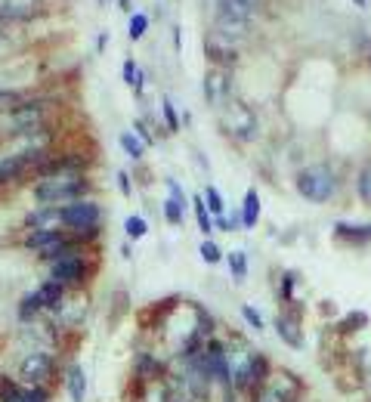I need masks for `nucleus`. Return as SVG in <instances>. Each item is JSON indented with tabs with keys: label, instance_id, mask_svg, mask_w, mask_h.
I'll return each mask as SVG.
<instances>
[{
	"label": "nucleus",
	"instance_id": "nucleus-28",
	"mask_svg": "<svg viewBox=\"0 0 371 402\" xmlns=\"http://www.w3.org/2000/svg\"><path fill=\"white\" fill-rule=\"evenodd\" d=\"M242 316H244V322H248V325L254 328V331H263V316L257 313V309L251 307V303H244V307H242Z\"/></svg>",
	"mask_w": 371,
	"mask_h": 402
},
{
	"label": "nucleus",
	"instance_id": "nucleus-6",
	"mask_svg": "<svg viewBox=\"0 0 371 402\" xmlns=\"http://www.w3.org/2000/svg\"><path fill=\"white\" fill-rule=\"evenodd\" d=\"M53 372H56V362H53V356H46V353H35L22 362V378L28 381L31 387H37V390H44V387L50 384Z\"/></svg>",
	"mask_w": 371,
	"mask_h": 402
},
{
	"label": "nucleus",
	"instance_id": "nucleus-1",
	"mask_svg": "<svg viewBox=\"0 0 371 402\" xmlns=\"http://www.w3.org/2000/svg\"><path fill=\"white\" fill-rule=\"evenodd\" d=\"M99 220H102V210H99L96 201H71L59 208V226L71 229V239L78 241H87L99 232Z\"/></svg>",
	"mask_w": 371,
	"mask_h": 402
},
{
	"label": "nucleus",
	"instance_id": "nucleus-24",
	"mask_svg": "<svg viewBox=\"0 0 371 402\" xmlns=\"http://www.w3.org/2000/svg\"><path fill=\"white\" fill-rule=\"evenodd\" d=\"M356 189H359V199L371 208V164H365L359 174V180H356Z\"/></svg>",
	"mask_w": 371,
	"mask_h": 402
},
{
	"label": "nucleus",
	"instance_id": "nucleus-8",
	"mask_svg": "<svg viewBox=\"0 0 371 402\" xmlns=\"http://www.w3.org/2000/svg\"><path fill=\"white\" fill-rule=\"evenodd\" d=\"M275 331H278V338H282L288 347H294V350H300V347H303L300 316H297V313H282V316H278V319H275Z\"/></svg>",
	"mask_w": 371,
	"mask_h": 402
},
{
	"label": "nucleus",
	"instance_id": "nucleus-32",
	"mask_svg": "<svg viewBox=\"0 0 371 402\" xmlns=\"http://www.w3.org/2000/svg\"><path fill=\"white\" fill-rule=\"evenodd\" d=\"M134 130L139 134V143H143V146H152V143H155V136L149 134V127H145L143 121H136V124H134Z\"/></svg>",
	"mask_w": 371,
	"mask_h": 402
},
{
	"label": "nucleus",
	"instance_id": "nucleus-2",
	"mask_svg": "<svg viewBox=\"0 0 371 402\" xmlns=\"http://www.w3.org/2000/svg\"><path fill=\"white\" fill-rule=\"evenodd\" d=\"M334 189H337V180L325 164H313V167H307V170L297 174V192L313 204L328 201L331 195H334Z\"/></svg>",
	"mask_w": 371,
	"mask_h": 402
},
{
	"label": "nucleus",
	"instance_id": "nucleus-19",
	"mask_svg": "<svg viewBox=\"0 0 371 402\" xmlns=\"http://www.w3.org/2000/svg\"><path fill=\"white\" fill-rule=\"evenodd\" d=\"M201 201H204V208H208L210 217H223V210H226V208H223V195H220V189H217V186L204 189Z\"/></svg>",
	"mask_w": 371,
	"mask_h": 402
},
{
	"label": "nucleus",
	"instance_id": "nucleus-35",
	"mask_svg": "<svg viewBox=\"0 0 371 402\" xmlns=\"http://www.w3.org/2000/svg\"><path fill=\"white\" fill-rule=\"evenodd\" d=\"M6 105H19V96L12 93V90H0V111H3Z\"/></svg>",
	"mask_w": 371,
	"mask_h": 402
},
{
	"label": "nucleus",
	"instance_id": "nucleus-30",
	"mask_svg": "<svg viewBox=\"0 0 371 402\" xmlns=\"http://www.w3.org/2000/svg\"><path fill=\"white\" fill-rule=\"evenodd\" d=\"M208 56H214L220 65H232V62H235V53L220 50V47H217V44H210V41H208Z\"/></svg>",
	"mask_w": 371,
	"mask_h": 402
},
{
	"label": "nucleus",
	"instance_id": "nucleus-22",
	"mask_svg": "<svg viewBox=\"0 0 371 402\" xmlns=\"http://www.w3.org/2000/svg\"><path fill=\"white\" fill-rule=\"evenodd\" d=\"M124 232H127V239L136 241V239H143V235L149 232V223H145L143 217L134 214V217H127V220H124Z\"/></svg>",
	"mask_w": 371,
	"mask_h": 402
},
{
	"label": "nucleus",
	"instance_id": "nucleus-5",
	"mask_svg": "<svg viewBox=\"0 0 371 402\" xmlns=\"http://www.w3.org/2000/svg\"><path fill=\"white\" fill-rule=\"evenodd\" d=\"M44 161H46V152L37 149V146L19 152V155H12V158H6V161L0 164V186H3V183L19 180L28 167H37V164H44Z\"/></svg>",
	"mask_w": 371,
	"mask_h": 402
},
{
	"label": "nucleus",
	"instance_id": "nucleus-23",
	"mask_svg": "<svg viewBox=\"0 0 371 402\" xmlns=\"http://www.w3.org/2000/svg\"><path fill=\"white\" fill-rule=\"evenodd\" d=\"M121 149L127 152L134 161H139V158H143V152H145V146L139 143V136H134V134H121Z\"/></svg>",
	"mask_w": 371,
	"mask_h": 402
},
{
	"label": "nucleus",
	"instance_id": "nucleus-20",
	"mask_svg": "<svg viewBox=\"0 0 371 402\" xmlns=\"http://www.w3.org/2000/svg\"><path fill=\"white\" fill-rule=\"evenodd\" d=\"M192 208H195V220H198V229H201L204 235H210V232H214V220H210V214H208V208H204L201 195H195V199H192Z\"/></svg>",
	"mask_w": 371,
	"mask_h": 402
},
{
	"label": "nucleus",
	"instance_id": "nucleus-12",
	"mask_svg": "<svg viewBox=\"0 0 371 402\" xmlns=\"http://www.w3.org/2000/svg\"><path fill=\"white\" fill-rule=\"evenodd\" d=\"M257 220H260V195L254 189L244 192V204H242V226L244 229H254Z\"/></svg>",
	"mask_w": 371,
	"mask_h": 402
},
{
	"label": "nucleus",
	"instance_id": "nucleus-21",
	"mask_svg": "<svg viewBox=\"0 0 371 402\" xmlns=\"http://www.w3.org/2000/svg\"><path fill=\"white\" fill-rule=\"evenodd\" d=\"M365 325H368V313L356 309V313H350L347 319L337 325V331H341V334H353V331H359V328H365Z\"/></svg>",
	"mask_w": 371,
	"mask_h": 402
},
{
	"label": "nucleus",
	"instance_id": "nucleus-34",
	"mask_svg": "<svg viewBox=\"0 0 371 402\" xmlns=\"http://www.w3.org/2000/svg\"><path fill=\"white\" fill-rule=\"evenodd\" d=\"M168 189H170V199H174L177 204H183V208H186V192L180 189V183H177V180H168Z\"/></svg>",
	"mask_w": 371,
	"mask_h": 402
},
{
	"label": "nucleus",
	"instance_id": "nucleus-29",
	"mask_svg": "<svg viewBox=\"0 0 371 402\" xmlns=\"http://www.w3.org/2000/svg\"><path fill=\"white\" fill-rule=\"evenodd\" d=\"M161 111H164V121H168V127L170 130H180V118H177V109H174V102L164 96L161 100Z\"/></svg>",
	"mask_w": 371,
	"mask_h": 402
},
{
	"label": "nucleus",
	"instance_id": "nucleus-36",
	"mask_svg": "<svg viewBox=\"0 0 371 402\" xmlns=\"http://www.w3.org/2000/svg\"><path fill=\"white\" fill-rule=\"evenodd\" d=\"M118 186H121L124 195H130V176L124 174V170H118Z\"/></svg>",
	"mask_w": 371,
	"mask_h": 402
},
{
	"label": "nucleus",
	"instance_id": "nucleus-17",
	"mask_svg": "<svg viewBox=\"0 0 371 402\" xmlns=\"http://www.w3.org/2000/svg\"><path fill=\"white\" fill-rule=\"evenodd\" d=\"M164 372V362H158L155 356H136V374L139 378H158Z\"/></svg>",
	"mask_w": 371,
	"mask_h": 402
},
{
	"label": "nucleus",
	"instance_id": "nucleus-10",
	"mask_svg": "<svg viewBox=\"0 0 371 402\" xmlns=\"http://www.w3.org/2000/svg\"><path fill=\"white\" fill-rule=\"evenodd\" d=\"M226 93H229V77L223 71H208V77H204V96H208V102L217 105Z\"/></svg>",
	"mask_w": 371,
	"mask_h": 402
},
{
	"label": "nucleus",
	"instance_id": "nucleus-27",
	"mask_svg": "<svg viewBox=\"0 0 371 402\" xmlns=\"http://www.w3.org/2000/svg\"><path fill=\"white\" fill-rule=\"evenodd\" d=\"M183 214H186V208H183V204H177L174 199H168V201H164V217H168V223L180 226V223H183Z\"/></svg>",
	"mask_w": 371,
	"mask_h": 402
},
{
	"label": "nucleus",
	"instance_id": "nucleus-16",
	"mask_svg": "<svg viewBox=\"0 0 371 402\" xmlns=\"http://www.w3.org/2000/svg\"><path fill=\"white\" fill-rule=\"evenodd\" d=\"M41 313H44V303L37 298V291H31L28 298H22V303H19V319L22 322L35 319V316H41Z\"/></svg>",
	"mask_w": 371,
	"mask_h": 402
},
{
	"label": "nucleus",
	"instance_id": "nucleus-25",
	"mask_svg": "<svg viewBox=\"0 0 371 402\" xmlns=\"http://www.w3.org/2000/svg\"><path fill=\"white\" fill-rule=\"evenodd\" d=\"M145 31H149V16H143V12L130 16V41H139V37H145Z\"/></svg>",
	"mask_w": 371,
	"mask_h": 402
},
{
	"label": "nucleus",
	"instance_id": "nucleus-9",
	"mask_svg": "<svg viewBox=\"0 0 371 402\" xmlns=\"http://www.w3.org/2000/svg\"><path fill=\"white\" fill-rule=\"evenodd\" d=\"M41 0H0V22H19V19H31L37 12Z\"/></svg>",
	"mask_w": 371,
	"mask_h": 402
},
{
	"label": "nucleus",
	"instance_id": "nucleus-15",
	"mask_svg": "<svg viewBox=\"0 0 371 402\" xmlns=\"http://www.w3.org/2000/svg\"><path fill=\"white\" fill-rule=\"evenodd\" d=\"M84 393H87V378H84V368L81 365H71L69 368V396H71V402H84Z\"/></svg>",
	"mask_w": 371,
	"mask_h": 402
},
{
	"label": "nucleus",
	"instance_id": "nucleus-26",
	"mask_svg": "<svg viewBox=\"0 0 371 402\" xmlns=\"http://www.w3.org/2000/svg\"><path fill=\"white\" fill-rule=\"evenodd\" d=\"M198 251H201V260L210 263V266H217V263L223 260V251L214 245V241H201V248H198Z\"/></svg>",
	"mask_w": 371,
	"mask_h": 402
},
{
	"label": "nucleus",
	"instance_id": "nucleus-4",
	"mask_svg": "<svg viewBox=\"0 0 371 402\" xmlns=\"http://www.w3.org/2000/svg\"><path fill=\"white\" fill-rule=\"evenodd\" d=\"M220 121H223V130H226L229 136H235V140H242V143H251L257 136V115L238 100L223 109Z\"/></svg>",
	"mask_w": 371,
	"mask_h": 402
},
{
	"label": "nucleus",
	"instance_id": "nucleus-37",
	"mask_svg": "<svg viewBox=\"0 0 371 402\" xmlns=\"http://www.w3.org/2000/svg\"><path fill=\"white\" fill-rule=\"evenodd\" d=\"M238 3H242V6H248V10H251V12H254V6H257V0H238Z\"/></svg>",
	"mask_w": 371,
	"mask_h": 402
},
{
	"label": "nucleus",
	"instance_id": "nucleus-39",
	"mask_svg": "<svg viewBox=\"0 0 371 402\" xmlns=\"http://www.w3.org/2000/svg\"><path fill=\"white\" fill-rule=\"evenodd\" d=\"M6 37V22H0V41Z\"/></svg>",
	"mask_w": 371,
	"mask_h": 402
},
{
	"label": "nucleus",
	"instance_id": "nucleus-18",
	"mask_svg": "<svg viewBox=\"0 0 371 402\" xmlns=\"http://www.w3.org/2000/svg\"><path fill=\"white\" fill-rule=\"evenodd\" d=\"M226 260H229L232 279H235V282H244V279H248V254H244V251H232Z\"/></svg>",
	"mask_w": 371,
	"mask_h": 402
},
{
	"label": "nucleus",
	"instance_id": "nucleus-38",
	"mask_svg": "<svg viewBox=\"0 0 371 402\" xmlns=\"http://www.w3.org/2000/svg\"><path fill=\"white\" fill-rule=\"evenodd\" d=\"M353 3L359 6V10H365V6H368V0H353Z\"/></svg>",
	"mask_w": 371,
	"mask_h": 402
},
{
	"label": "nucleus",
	"instance_id": "nucleus-11",
	"mask_svg": "<svg viewBox=\"0 0 371 402\" xmlns=\"http://www.w3.org/2000/svg\"><path fill=\"white\" fill-rule=\"evenodd\" d=\"M334 232L343 241H359V245H365V241H371V223H359V226H353V223H337Z\"/></svg>",
	"mask_w": 371,
	"mask_h": 402
},
{
	"label": "nucleus",
	"instance_id": "nucleus-33",
	"mask_svg": "<svg viewBox=\"0 0 371 402\" xmlns=\"http://www.w3.org/2000/svg\"><path fill=\"white\" fill-rule=\"evenodd\" d=\"M294 279H297L294 273H284V279H282V298L284 300H291V294H294Z\"/></svg>",
	"mask_w": 371,
	"mask_h": 402
},
{
	"label": "nucleus",
	"instance_id": "nucleus-7",
	"mask_svg": "<svg viewBox=\"0 0 371 402\" xmlns=\"http://www.w3.org/2000/svg\"><path fill=\"white\" fill-rule=\"evenodd\" d=\"M84 275H87V263H84L81 254L62 257V260H56V263H53V269H50V279L59 282V285H65V288L81 285Z\"/></svg>",
	"mask_w": 371,
	"mask_h": 402
},
{
	"label": "nucleus",
	"instance_id": "nucleus-14",
	"mask_svg": "<svg viewBox=\"0 0 371 402\" xmlns=\"http://www.w3.org/2000/svg\"><path fill=\"white\" fill-rule=\"evenodd\" d=\"M37 298H41V303H44V309H53V307H59L62 303V298H65V285H59V282H44L41 288H37Z\"/></svg>",
	"mask_w": 371,
	"mask_h": 402
},
{
	"label": "nucleus",
	"instance_id": "nucleus-31",
	"mask_svg": "<svg viewBox=\"0 0 371 402\" xmlns=\"http://www.w3.org/2000/svg\"><path fill=\"white\" fill-rule=\"evenodd\" d=\"M16 402H46V393H44V390H37V387H28V390L19 393Z\"/></svg>",
	"mask_w": 371,
	"mask_h": 402
},
{
	"label": "nucleus",
	"instance_id": "nucleus-13",
	"mask_svg": "<svg viewBox=\"0 0 371 402\" xmlns=\"http://www.w3.org/2000/svg\"><path fill=\"white\" fill-rule=\"evenodd\" d=\"M31 229H56L59 226V208H41V210H31L25 217Z\"/></svg>",
	"mask_w": 371,
	"mask_h": 402
},
{
	"label": "nucleus",
	"instance_id": "nucleus-3",
	"mask_svg": "<svg viewBox=\"0 0 371 402\" xmlns=\"http://www.w3.org/2000/svg\"><path fill=\"white\" fill-rule=\"evenodd\" d=\"M303 396V381L294 372H273L266 378V384L257 390L254 402H300Z\"/></svg>",
	"mask_w": 371,
	"mask_h": 402
}]
</instances>
